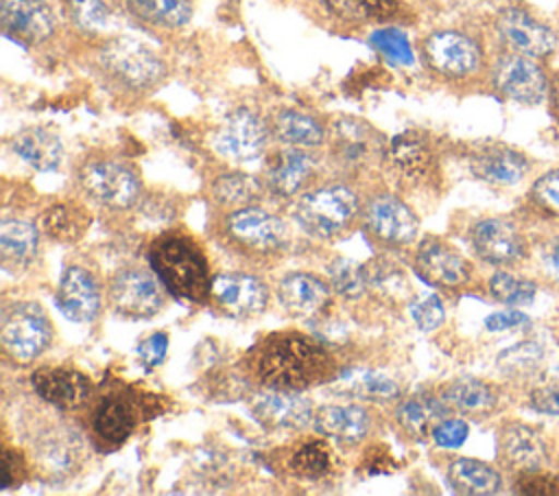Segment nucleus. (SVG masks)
<instances>
[{"label":"nucleus","mask_w":559,"mask_h":496,"mask_svg":"<svg viewBox=\"0 0 559 496\" xmlns=\"http://www.w3.org/2000/svg\"><path fill=\"white\" fill-rule=\"evenodd\" d=\"M352 2L356 9H360L371 17H386L397 7V0H352Z\"/></svg>","instance_id":"56"},{"label":"nucleus","mask_w":559,"mask_h":496,"mask_svg":"<svg viewBox=\"0 0 559 496\" xmlns=\"http://www.w3.org/2000/svg\"><path fill=\"white\" fill-rule=\"evenodd\" d=\"M11 149L13 153L26 162L31 168L48 173L55 170L61 164V140L55 131L46 127H24L11 138Z\"/></svg>","instance_id":"26"},{"label":"nucleus","mask_w":559,"mask_h":496,"mask_svg":"<svg viewBox=\"0 0 559 496\" xmlns=\"http://www.w3.org/2000/svg\"><path fill=\"white\" fill-rule=\"evenodd\" d=\"M105 76L129 92H146L164 79L162 59L133 37H116L107 42L98 55Z\"/></svg>","instance_id":"5"},{"label":"nucleus","mask_w":559,"mask_h":496,"mask_svg":"<svg viewBox=\"0 0 559 496\" xmlns=\"http://www.w3.org/2000/svg\"><path fill=\"white\" fill-rule=\"evenodd\" d=\"M290 468L295 474L306 479L325 476L332 470V452L330 446L321 439H306L301 441L290 454Z\"/></svg>","instance_id":"41"},{"label":"nucleus","mask_w":559,"mask_h":496,"mask_svg":"<svg viewBox=\"0 0 559 496\" xmlns=\"http://www.w3.org/2000/svg\"><path fill=\"white\" fill-rule=\"evenodd\" d=\"M496 35L509 52L542 59L557 48L555 31L520 7H504L496 15Z\"/></svg>","instance_id":"11"},{"label":"nucleus","mask_w":559,"mask_h":496,"mask_svg":"<svg viewBox=\"0 0 559 496\" xmlns=\"http://www.w3.org/2000/svg\"><path fill=\"white\" fill-rule=\"evenodd\" d=\"M389 155L395 168L406 177H424L432 164V151L417 131H404L389 142Z\"/></svg>","instance_id":"36"},{"label":"nucleus","mask_w":559,"mask_h":496,"mask_svg":"<svg viewBox=\"0 0 559 496\" xmlns=\"http://www.w3.org/2000/svg\"><path fill=\"white\" fill-rule=\"evenodd\" d=\"M491 83L504 98L522 105H537L548 96L550 81L535 57L504 52L491 66Z\"/></svg>","instance_id":"10"},{"label":"nucleus","mask_w":559,"mask_h":496,"mask_svg":"<svg viewBox=\"0 0 559 496\" xmlns=\"http://www.w3.org/2000/svg\"><path fill=\"white\" fill-rule=\"evenodd\" d=\"M365 465H367V468H365L367 474H382V472L393 470V468H395V461H393V457H391V452H389L386 446H376V448H371V450L367 452Z\"/></svg>","instance_id":"55"},{"label":"nucleus","mask_w":559,"mask_h":496,"mask_svg":"<svg viewBox=\"0 0 559 496\" xmlns=\"http://www.w3.org/2000/svg\"><path fill=\"white\" fill-rule=\"evenodd\" d=\"M328 275H330V282H332V288L343 297L356 299L367 291L362 267L347 260V258H334L328 264Z\"/></svg>","instance_id":"43"},{"label":"nucleus","mask_w":559,"mask_h":496,"mask_svg":"<svg viewBox=\"0 0 559 496\" xmlns=\"http://www.w3.org/2000/svg\"><path fill=\"white\" fill-rule=\"evenodd\" d=\"M469 168L483 181L509 186L526 175L528 160L507 144H485L469 155Z\"/></svg>","instance_id":"24"},{"label":"nucleus","mask_w":559,"mask_h":496,"mask_svg":"<svg viewBox=\"0 0 559 496\" xmlns=\"http://www.w3.org/2000/svg\"><path fill=\"white\" fill-rule=\"evenodd\" d=\"M212 197L225 208H245L262 197V186L247 173H225L212 181Z\"/></svg>","instance_id":"39"},{"label":"nucleus","mask_w":559,"mask_h":496,"mask_svg":"<svg viewBox=\"0 0 559 496\" xmlns=\"http://www.w3.org/2000/svg\"><path fill=\"white\" fill-rule=\"evenodd\" d=\"M31 385L44 402L61 411L81 409L92 393L90 378L74 367H39L31 376Z\"/></svg>","instance_id":"18"},{"label":"nucleus","mask_w":559,"mask_h":496,"mask_svg":"<svg viewBox=\"0 0 559 496\" xmlns=\"http://www.w3.org/2000/svg\"><path fill=\"white\" fill-rule=\"evenodd\" d=\"M138 424L135 406L124 395H107L94 411L92 428L96 437L107 446H120L129 439Z\"/></svg>","instance_id":"28"},{"label":"nucleus","mask_w":559,"mask_h":496,"mask_svg":"<svg viewBox=\"0 0 559 496\" xmlns=\"http://www.w3.org/2000/svg\"><path fill=\"white\" fill-rule=\"evenodd\" d=\"M148 260L173 295L197 304L210 297V267L205 253L190 236L179 232L157 236L148 249Z\"/></svg>","instance_id":"2"},{"label":"nucleus","mask_w":559,"mask_h":496,"mask_svg":"<svg viewBox=\"0 0 559 496\" xmlns=\"http://www.w3.org/2000/svg\"><path fill=\"white\" fill-rule=\"evenodd\" d=\"M548 98H550V111L559 122V72L552 76L550 87H548Z\"/></svg>","instance_id":"57"},{"label":"nucleus","mask_w":559,"mask_h":496,"mask_svg":"<svg viewBox=\"0 0 559 496\" xmlns=\"http://www.w3.org/2000/svg\"><path fill=\"white\" fill-rule=\"evenodd\" d=\"M411 317L413 321L430 332V330H437L441 323H443V317H445V310H443V304L437 295L432 293H426V295H417L411 299Z\"/></svg>","instance_id":"46"},{"label":"nucleus","mask_w":559,"mask_h":496,"mask_svg":"<svg viewBox=\"0 0 559 496\" xmlns=\"http://www.w3.org/2000/svg\"><path fill=\"white\" fill-rule=\"evenodd\" d=\"M548 267L559 275V238H555L548 247H546V253H544Z\"/></svg>","instance_id":"58"},{"label":"nucleus","mask_w":559,"mask_h":496,"mask_svg":"<svg viewBox=\"0 0 559 496\" xmlns=\"http://www.w3.org/2000/svg\"><path fill=\"white\" fill-rule=\"evenodd\" d=\"M533 199L548 212L559 214V168L542 175L533 184Z\"/></svg>","instance_id":"51"},{"label":"nucleus","mask_w":559,"mask_h":496,"mask_svg":"<svg viewBox=\"0 0 559 496\" xmlns=\"http://www.w3.org/2000/svg\"><path fill=\"white\" fill-rule=\"evenodd\" d=\"M526 321H528V317L520 310H498V312H493L485 319V328L491 330V332H502V330L518 328Z\"/></svg>","instance_id":"54"},{"label":"nucleus","mask_w":559,"mask_h":496,"mask_svg":"<svg viewBox=\"0 0 559 496\" xmlns=\"http://www.w3.org/2000/svg\"><path fill=\"white\" fill-rule=\"evenodd\" d=\"M39 249V229L31 221L4 219L0 223V258L7 269L28 267Z\"/></svg>","instance_id":"29"},{"label":"nucleus","mask_w":559,"mask_h":496,"mask_svg":"<svg viewBox=\"0 0 559 496\" xmlns=\"http://www.w3.org/2000/svg\"><path fill=\"white\" fill-rule=\"evenodd\" d=\"M489 291L491 295L509 306H526L535 299V284L531 280L518 277L507 271H498L489 280Z\"/></svg>","instance_id":"42"},{"label":"nucleus","mask_w":559,"mask_h":496,"mask_svg":"<svg viewBox=\"0 0 559 496\" xmlns=\"http://www.w3.org/2000/svg\"><path fill=\"white\" fill-rule=\"evenodd\" d=\"M0 24L22 44H41L55 33V13L46 0H0Z\"/></svg>","instance_id":"16"},{"label":"nucleus","mask_w":559,"mask_h":496,"mask_svg":"<svg viewBox=\"0 0 559 496\" xmlns=\"http://www.w3.org/2000/svg\"><path fill=\"white\" fill-rule=\"evenodd\" d=\"M362 275H365L367 291L380 297L382 302L397 304L411 297V284L404 269L391 260L376 258L362 264Z\"/></svg>","instance_id":"34"},{"label":"nucleus","mask_w":559,"mask_h":496,"mask_svg":"<svg viewBox=\"0 0 559 496\" xmlns=\"http://www.w3.org/2000/svg\"><path fill=\"white\" fill-rule=\"evenodd\" d=\"M68 11L83 31H103L111 15L105 0H68Z\"/></svg>","instance_id":"44"},{"label":"nucleus","mask_w":559,"mask_h":496,"mask_svg":"<svg viewBox=\"0 0 559 496\" xmlns=\"http://www.w3.org/2000/svg\"><path fill=\"white\" fill-rule=\"evenodd\" d=\"M221 236L229 249L245 258H273L288 245L284 221L255 205L227 212L221 221Z\"/></svg>","instance_id":"3"},{"label":"nucleus","mask_w":559,"mask_h":496,"mask_svg":"<svg viewBox=\"0 0 559 496\" xmlns=\"http://www.w3.org/2000/svg\"><path fill=\"white\" fill-rule=\"evenodd\" d=\"M253 417L271 430H297L304 428L312 417V402L299 391L266 389L251 400Z\"/></svg>","instance_id":"15"},{"label":"nucleus","mask_w":559,"mask_h":496,"mask_svg":"<svg viewBox=\"0 0 559 496\" xmlns=\"http://www.w3.org/2000/svg\"><path fill=\"white\" fill-rule=\"evenodd\" d=\"M59 310L76 323L96 319L100 310V288L96 277L83 267H68L57 293Z\"/></svg>","instance_id":"20"},{"label":"nucleus","mask_w":559,"mask_h":496,"mask_svg":"<svg viewBox=\"0 0 559 496\" xmlns=\"http://www.w3.org/2000/svg\"><path fill=\"white\" fill-rule=\"evenodd\" d=\"M26 461H24V457L17 452V450H13V448H4L2 450V489H9V487H13V485H20L22 481H24V476H26Z\"/></svg>","instance_id":"53"},{"label":"nucleus","mask_w":559,"mask_h":496,"mask_svg":"<svg viewBox=\"0 0 559 496\" xmlns=\"http://www.w3.org/2000/svg\"><path fill=\"white\" fill-rule=\"evenodd\" d=\"M539 356L542 350L537 347V343H518L515 347H509L498 356V367L507 374H518L528 369Z\"/></svg>","instance_id":"48"},{"label":"nucleus","mask_w":559,"mask_h":496,"mask_svg":"<svg viewBox=\"0 0 559 496\" xmlns=\"http://www.w3.org/2000/svg\"><path fill=\"white\" fill-rule=\"evenodd\" d=\"M109 306L127 319H148L164 306V282L144 267L120 269L107 288Z\"/></svg>","instance_id":"8"},{"label":"nucleus","mask_w":559,"mask_h":496,"mask_svg":"<svg viewBox=\"0 0 559 496\" xmlns=\"http://www.w3.org/2000/svg\"><path fill=\"white\" fill-rule=\"evenodd\" d=\"M127 9L140 22L162 28H179L192 17L190 0H127Z\"/></svg>","instance_id":"38"},{"label":"nucleus","mask_w":559,"mask_h":496,"mask_svg":"<svg viewBox=\"0 0 559 496\" xmlns=\"http://www.w3.org/2000/svg\"><path fill=\"white\" fill-rule=\"evenodd\" d=\"M358 210V197L349 186L330 184L301 194L293 214L308 234L334 238L352 225Z\"/></svg>","instance_id":"4"},{"label":"nucleus","mask_w":559,"mask_h":496,"mask_svg":"<svg viewBox=\"0 0 559 496\" xmlns=\"http://www.w3.org/2000/svg\"><path fill=\"white\" fill-rule=\"evenodd\" d=\"M52 339V323L39 304L15 302L2 310L0 341L15 361H33Z\"/></svg>","instance_id":"7"},{"label":"nucleus","mask_w":559,"mask_h":496,"mask_svg":"<svg viewBox=\"0 0 559 496\" xmlns=\"http://www.w3.org/2000/svg\"><path fill=\"white\" fill-rule=\"evenodd\" d=\"M168 350V334L166 332H153L138 345V356L146 369L157 367Z\"/></svg>","instance_id":"52"},{"label":"nucleus","mask_w":559,"mask_h":496,"mask_svg":"<svg viewBox=\"0 0 559 496\" xmlns=\"http://www.w3.org/2000/svg\"><path fill=\"white\" fill-rule=\"evenodd\" d=\"M367 232L386 247H402L415 240L419 221L415 212L393 194H380L365 208Z\"/></svg>","instance_id":"12"},{"label":"nucleus","mask_w":559,"mask_h":496,"mask_svg":"<svg viewBox=\"0 0 559 496\" xmlns=\"http://www.w3.org/2000/svg\"><path fill=\"white\" fill-rule=\"evenodd\" d=\"M317 157L301 146H290L271 155L266 164V188L280 197L297 194L312 179Z\"/></svg>","instance_id":"22"},{"label":"nucleus","mask_w":559,"mask_h":496,"mask_svg":"<svg viewBox=\"0 0 559 496\" xmlns=\"http://www.w3.org/2000/svg\"><path fill=\"white\" fill-rule=\"evenodd\" d=\"M531 406L546 415L559 417V371L544 374L531 389Z\"/></svg>","instance_id":"45"},{"label":"nucleus","mask_w":559,"mask_h":496,"mask_svg":"<svg viewBox=\"0 0 559 496\" xmlns=\"http://www.w3.org/2000/svg\"><path fill=\"white\" fill-rule=\"evenodd\" d=\"M79 186L87 199L109 210L131 208L142 192L138 173L129 164L111 157L85 162L79 170Z\"/></svg>","instance_id":"6"},{"label":"nucleus","mask_w":559,"mask_h":496,"mask_svg":"<svg viewBox=\"0 0 559 496\" xmlns=\"http://www.w3.org/2000/svg\"><path fill=\"white\" fill-rule=\"evenodd\" d=\"M498 457L520 474L535 472L546 463V444L531 426L509 422L498 433Z\"/></svg>","instance_id":"21"},{"label":"nucleus","mask_w":559,"mask_h":496,"mask_svg":"<svg viewBox=\"0 0 559 496\" xmlns=\"http://www.w3.org/2000/svg\"><path fill=\"white\" fill-rule=\"evenodd\" d=\"M314 428L341 444H358L371 428V415L358 404H325L314 411Z\"/></svg>","instance_id":"25"},{"label":"nucleus","mask_w":559,"mask_h":496,"mask_svg":"<svg viewBox=\"0 0 559 496\" xmlns=\"http://www.w3.org/2000/svg\"><path fill=\"white\" fill-rule=\"evenodd\" d=\"M35 461L50 479H63L79 465L81 444L72 430H50L35 441Z\"/></svg>","instance_id":"27"},{"label":"nucleus","mask_w":559,"mask_h":496,"mask_svg":"<svg viewBox=\"0 0 559 496\" xmlns=\"http://www.w3.org/2000/svg\"><path fill=\"white\" fill-rule=\"evenodd\" d=\"M330 286L310 273H288L277 282V299L293 317H310L330 304Z\"/></svg>","instance_id":"23"},{"label":"nucleus","mask_w":559,"mask_h":496,"mask_svg":"<svg viewBox=\"0 0 559 496\" xmlns=\"http://www.w3.org/2000/svg\"><path fill=\"white\" fill-rule=\"evenodd\" d=\"M373 151V135L369 125L356 118H341L334 125V155L345 166H358L369 160Z\"/></svg>","instance_id":"35"},{"label":"nucleus","mask_w":559,"mask_h":496,"mask_svg":"<svg viewBox=\"0 0 559 496\" xmlns=\"http://www.w3.org/2000/svg\"><path fill=\"white\" fill-rule=\"evenodd\" d=\"M448 483L454 492L469 496L498 494L502 487L500 472L478 459H454L448 465Z\"/></svg>","instance_id":"30"},{"label":"nucleus","mask_w":559,"mask_h":496,"mask_svg":"<svg viewBox=\"0 0 559 496\" xmlns=\"http://www.w3.org/2000/svg\"><path fill=\"white\" fill-rule=\"evenodd\" d=\"M245 363L262 387L280 391H304L336 374L325 345L304 332L266 334L249 350Z\"/></svg>","instance_id":"1"},{"label":"nucleus","mask_w":559,"mask_h":496,"mask_svg":"<svg viewBox=\"0 0 559 496\" xmlns=\"http://www.w3.org/2000/svg\"><path fill=\"white\" fill-rule=\"evenodd\" d=\"M210 297L225 315L247 319L266 308L269 288L260 277L249 273H221L212 280Z\"/></svg>","instance_id":"14"},{"label":"nucleus","mask_w":559,"mask_h":496,"mask_svg":"<svg viewBox=\"0 0 559 496\" xmlns=\"http://www.w3.org/2000/svg\"><path fill=\"white\" fill-rule=\"evenodd\" d=\"M424 59L439 76L467 79L480 70L483 50L467 33L441 28L424 39Z\"/></svg>","instance_id":"9"},{"label":"nucleus","mask_w":559,"mask_h":496,"mask_svg":"<svg viewBox=\"0 0 559 496\" xmlns=\"http://www.w3.org/2000/svg\"><path fill=\"white\" fill-rule=\"evenodd\" d=\"M443 400L445 404L454 406L456 411H463V413H472V415H480V413H489L496 402H498V395L496 391L483 382V380H476V378H459L454 382H450L445 389H443Z\"/></svg>","instance_id":"37"},{"label":"nucleus","mask_w":559,"mask_h":496,"mask_svg":"<svg viewBox=\"0 0 559 496\" xmlns=\"http://www.w3.org/2000/svg\"><path fill=\"white\" fill-rule=\"evenodd\" d=\"M467 424L459 417H443L435 428H432V439L441 448H459L467 439Z\"/></svg>","instance_id":"50"},{"label":"nucleus","mask_w":559,"mask_h":496,"mask_svg":"<svg viewBox=\"0 0 559 496\" xmlns=\"http://www.w3.org/2000/svg\"><path fill=\"white\" fill-rule=\"evenodd\" d=\"M90 212L72 201L52 203L39 214V229L57 243H76L90 227Z\"/></svg>","instance_id":"31"},{"label":"nucleus","mask_w":559,"mask_h":496,"mask_svg":"<svg viewBox=\"0 0 559 496\" xmlns=\"http://www.w3.org/2000/svg\"><path fill=\"white\" fill-rule=\"evenodd\" d=\"M474 251L491 264H513L524 258L526 243L515 225L502 219H483L472 227Z\"/></svg>","instance_id":"19"},{"label":"nucleus","mask_w":559,"mask_h":496,"mask_svg":"<svg viewBox=\"0 0 559 496\" xmlns=\"http://www.w3.org/2000/svg\"><path fill=\"white\" fill-rule=\"evenodd\" d=\"M271 133L280 142L288 146H301V149L319 146L325 140L323 125L314 116L297 109L277 111L271 122Z\"/></svg>","instance_id":"32"},{"label":"nucleus","mask_w":559,"mask_h":496,"mask_svg":"<svg viewBox=\"0 0 559 496\" xmlns=\"http://www.w3.org/2000/svg\"><path fill=\"white\" fill-rule=\"evenodd\" d=\"M415 271L428 284L454 288L469 280L467 260L439 238H426L415 251Z\"/></svg>","instance_id":"17"},{"label":"nucleus","mask_w":559,"mask_h":496,"mask_svg":"<svg viewBox=\"0 0 559 496\" xmlns=\"http://www.w3.org/2000/svg\"><path fill=\"white\" fill-rule=\"evenodd\" d=\"M271 135V127L251 109H234L216 133V149L234 160H255Z\"/></svg>","instance_id":"13"},{"label":"nucleus","mask_w":559,"mask_h":496,"mask_svg":"<svg viewBox=\"0 0 559 496\" xmlns=\"http://www.w3.org/2000/svg\"><path fill=\"white\" fill-rule=\"evenodd\" d=\"M515 492L520 494H535V496H557L559 494V476L535 472H522L515 481Z\"/></svg>","instance_id":"49"},{"label":"nucleus","mask_w":559,"mask_h":496,"mask_svg":"<svg viewBox=\"0 0 559 496\" xmlns=\"http://www.w3.org/2000/svg\"><path fill=\"white\" fill-rule=\"evenodd\" d=\"M371 44L384 52L389 59L397 61V63H413V50H411V44L408 39L404 37V33L395 31V28H384V31H378L371 35Z\"/></svg>","instance_id":"47"},{"label":"nucleus","mask_w":559,"mask_h":496,"mask_svg":"<svg viewBox=\"0 0 559 496\" xmlns=\"http://www.w3.org/2000/svg\"><path fill=\"white\" fill-rule=\"evenodd\" d=\"M448 415L445 400H437L430 395H411L402 400L395 409L397 424L413 437H424L432 433V428Z\"/></svg>","instance_id":"33"},{"label":"nucleus","mask_w":559,"mask_h":496,"mask_svg":"<svg viewBox=\"0 0 559 496\" xmlns=\"http://www.w3.org/2000/svg\"><path fill=\"white\" fill-rule=\"evenodd\" d=\"M341 385L343 391L362 400L386 402L400 395L397 382L376 369H352L347 376L341 378Z\"/></svg>","instance_id":"40"}]
</instances>
